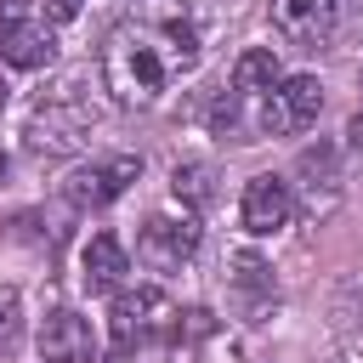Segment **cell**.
I'll list each match as a JSON object with an SVG mask.
<instances>
[{
  "label": "cell",
  "instance_id": "1",
  "mask_svg": "<svg viewBox=\"0 0 363 363\" xmlns=\"http://www.w3.org/2000/svg\"><path fill=\"white\" fill-rule=\"evenodd\" d=\"M193 62H199V34H193V23L176 17V11H164V17H153V23L113 28L108 45H102V79H108V91H113L119 102H130V108L159 102V91H164L176 74H187Z\"/></svg>",
  "mask_w": 363,
  "mask_h": 363
},
{
  "label": "cell",
  "instance_id": "2",
  "mask_svg": "<svg viewBox=\"0 0 363 363\" xmlns=\"http://www.w3.org/2000/svg\"><path fill=\"white\" fill-rule=\"evenodd\" d=\"M318 113H323V85L312 74H289V79L261 91V113L255 119H261L267 136H289V130H306Z\"/></svg>",
  "mask_w": 363,
  "mask_h": 363
},
{
  "label": "cell",
  "instance_id": "3",
  "mask_svg": "<svg viewBox=\"0 0 363 363\" xmlns=\"http://www.w3.org/2000/svg\"><path fill=\"white\" fill-rule=\"evenodd\" d=\"M136 176H142V159H136V153H113V159L79 164V170L62 182V193H68V204H79V210H102V204H113Z\"/></svg>",
  "mask_w": 363,
  "mask_h": 363
},
{
  "label": "cell",
  "instance_id": "4",
  "mask_svg": "<svg viewBox=\"0 0 363 363\" xmlns=\"http://www.w3.org/2000/svg\"><path fill=\"white\" fill-rule=\"evenodd\" d=\"M113 340L119 346H136V340H147V335H159V329H170V318H176V306H170V295L164 289H153V284H136V289H119L113 295Z\"/></svg>",
  "mask_w": 363,
  "mask_h": 363
},
{
  "label": "cell",
  "instance_id": "5",
  "mask_svg": "<svg viewBox=\"0 0 363 363\" xmlns=\"http://www.w3.org/2000/svg\"><path fill=\"white\" fill-rule=\"evenodd\" d=\"M199 250V221L182 210V216H147L142 221V238H136V255L159 272H176L182 261H193Z\"/></svg>",
  "mask_w": 363,
  "mask_h": 363
},
{
  "label": "cell",
  "instance_id": "6",
  "mask_svg": "<svg viewBox=\"0 0 363 363\" xmlns=\"http://www.w3.org/2000/svg\"><path fill=\"white\" fill-rule=\"evenodd\" d=\"M238 216H244V233L272 238V233L289 227V216H295V193H289V182H284V176H255V182L244 187Z\"/></svg>",
  "mask_w": 363,
  "mask_h": 363
},
{
  "label": "cell",
  "instance_id": "7",
  "mask_svg": "<svg viewBox=\"0 0 363 363\" xmlns=\"http://www.w3.org/2000/svg\"><path fill=\"white\" fill-rule=\"evenodd\" d=\"M346 0H272V28L295 45H318L340 23Z\"/></svg>",
  "mask_w": 363,
  "mask_h": 363
},
{
  "label": "cell",
  "instance_id": "8",
  "mask_svg": "<svg viewBox=\"0 0 363 363\" xmlns=\"http://www.w3.org/2000/svg\"><path fill=\"white\" fill-rule=\"evenodd\" d=\"M34 346H40L45 363H91L96 357V335L79 312H51L34 335Z\"/></svg>",
  "mask_w": 363,
  "mask_h": 363
},
{
  "label": "cell",
  "instance_id": "9",
  "mask_svg": "<svg viewBox=\"0 0 363 363\" xmlns=\"http://www.w3.org/2000/svg\"><path fill=\"white\" fill-rule=\"evenodd\" d=\"M125 272H130L125 244H119L113 233H96V238L85 244V255H79V284H85V295H113V289L125 284Z\"/></svg>",
  "mask_w": 363,
  "mask_h": 363
},
{
  "label": "cell",
  "instance_id": "10",
  "mask_svg": "<svg viewBox=\"0 0 363 363\" xmlns=\"http://www.w3.org/2000/svg\"><path fill=\"white\" fill-rule=\"evenodd\" d=\"M0 57H6L11 68H45V62L57 57V34H51L40 17H28V23H17V28L0 34Z\"/></svg>",
  "mask_w": 363,
  "mask_h": 363
},
{
  "label": "cell",
  "instance_id": "11",
  "mask_svg": "<svg viewBox=\"0 0 363 363\" xmlns=\"http://www.w3.org/2000/svg\"><path fill=\"white\" fill-rule=\"evenodd\" d=\"M284 79V68H278V51L272 45H250L238 62H233V91H267V85H278Z\"/></svg>",
  "mask_w": 363,
  "mask_h": 363
},
{
  "label": "cell",
  "instance_id": "12",
  "mask_svg": "<svg viewBox=\"0 0 363 363\" xmlns=\"http://www.w3.org/2000/svg\"><path fill=\"white\" fill-rule=\"evenodd\" d=\"M216 176H210V164H176L170 170V193L182 199V204H193V210H204L210 199H216V187H210Z\"/></svg>",
  "mask_w": 363,
  "mask_h": 363
},
{
  "label": "cell",
  "instance_id": "13",
  "mask_svg": "<svg viewBox=\"0 0 363 363\" xmlns=\"http://www.w3.org/2000/svg\"><path fill=\"white\" fill-rule=\"evenodd\" d=\"M17 335H23V295L11 284H0V352L17 346Z\"/></svg>",
  "mask_w": 363,
  "mask_h": 363
},
{
  "label": "cell",
  "instance_id": "14",
  "mask_svg": "<svg viewBox=\"0 0 363 363\" xmlns=\"http://www.w3.org/2000/svg\"><path fill=\"white\" fill-rule=\"evenodd\" d=\"M233 125H238V102L233 96H216L210 102V130H233Z\"/></svg>",
  "mask_w": 363,
  "mask_h": 363
},
{
  "label": "cell",
  "instance_id": "15",
  "mask_svg": "<svg viewBox=\"0 0 363 363\" xmlns=\"http://www.w3.org/2000/svg\"><path fill=\"white\" fill-rule=\"evenodd\" d=\"M28 17H34V0H0V34L17 28V23H28Z\"/></svg>",
  "mask_w": 363,
  "mask_h": 363
},
{
  "label": "cell",
  "instance_id": "16",
  "mask_svg": "<svg viewBox=\"0 0 363 363\" xmlns=\"http://www.w3.org/2000/svg\"><path fill=\"white\" fill-rule=\"evenodd\" d=\"M79 11H85V0H45V17L51 23H74Z\"/></svg>",
  "mask_w": 363,
  "mask_h": 363
},
{
  "label": "cell",
  "instance_id": "17",
  "mask_svg": "<svg viewBox=\"0 0 363 363\" xmlns=\"http://www.w3.org/2000/svg\"><path fill=\"white\" fill-rule=\"evenodd\" d=\"M346 142H352V147H363V108L352 113V125H346Z\"/></svg>",
  "mask_w": 363,
  "mask_h": 363
},
{
  "label": "cell",
  "instance_id": "18",
  "mask_svg": "<svg viewBox=\"0 0 363 363\" xmlns=\"http://www.w3.org/2000/svg\"><path fill=\"white\" fill-rule=\"evenodd\" d=\"M0 176H6V147H0Z\"/></svg>",
  "mask_w": 363,
  "mask_h": 363
},
{
  "label": "cell",
  "instance_id": "19",
  "mask_svg": "<svg viewBox=\"0 0 363 363\" xmlns=\"http://www.w3.org/2000/svg\"><path fill=\"white\" fill-rule=\"evenodd\" d=\"M0 108H6V85H0Z\"/></svg>",
  "mask_w": 363,
  "mask_h": 363
}]
</instances>
